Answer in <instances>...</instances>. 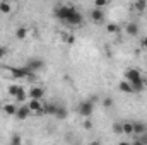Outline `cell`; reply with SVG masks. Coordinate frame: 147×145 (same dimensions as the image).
Here are the masks:
<instances>
[{
	"mask_svg": "<svg viewBox=\"0 0 147 145\" xmlns=\"http://www.w3.org/2000/svg\"><path fill=\"white\" fill-rule=\"evenodd\" d=\"M26 68H28L29 72H38V70L45 68V62H43L41 58H29L28 63H26Z\"/></svg>",
	"mask_w": 147,
	"mask_h": 145,
	"instance_id": "obj_5",
	"label": "cell"
},
{
	"mask_svg": "<svg viewBox=\"0 0 147 145\" xmlns=\"http://www.w3.org/2000/svg\"><path fill=\"white\" fill-rule=\"evenodd\" d=\"M10 10H12V7L9 2H0V12L2 14H10Z\"/></svg>",
	"mask_w": 147,
	"mask_h": 145,
	"instance_id": "obj_20",
	"label": "cell"
},
{
	"mask_svg": "<svg viewBox=\"0 0 147 145\" xmlns=\"http://www.w3.org/2000/svg\"><path fill=\"white\" fill-rule=\"evenodd\" d=\"M29 114H31V111H29L28 106H19L17 108V113H16V118L17 119H28Z\"/></svg>",
	"mask_w": 147,
	"mask_h": 145,
	"instance_id": "obj_9",
	"label": "cell"
},
{
	"mask_svg": "<svg viewBox=\"0 0 147 145\" xmlns=\"http://www.w3.org/2000/svg\"><path fill=\"white\" fill-rule=\"evenodd\" d=\"M144 133H147V125L146 123H142V121H134V135L140 137V135H144Z\"/></svg>",
	"mask_w": 147,
	"mask_h": 145,
	"instance_id": "obj_7",
	"label": "cell"
},
{
	"mask_svg": "<svg viewBox=\"0 0 147 145\" xmlns=\"http://www.w3.org/2000/svg\"><path fill=\"white\" fill-rule=\"evenodd\" d=\"M55 15H57L60 21L67 22L69 26H80L82 21H84V15H82L74 5H60V7H57Z\"/></svg>",
	"mask_w": 147,
	"mask_h": 145,
	"instance_id": "obj_1",
	"label": "cell"
},
{
	"mask_svg": "<svg viewBox=\"0 0 147 145\" xmlns=\"http://www.w3.org/2000/svg\"><path fill=\"white\" fill-rule=\"evenodd\" d=\"M125 80H127L128 84H135V82L144 80V77H142V73L139 72L137 68H128V70L125 72Z\"/></svg>",
	"mask_w": 147,
	"mask_h": 145,
	"instance_id": "obj_4",
	"label": "cell"
},
{
	"mask_svg": "<svg viewBox=\"0 0 147 145\" xmlns=\"http://www.w3.org/2000/svg\"><path fill=\"white\" fill-rule=\"evenodd\" d=\"M16 99H17V101H24V99H26V91H24L22 87L19 89V92H17V96H16Z\"/></svg>",
	"mask_w": 147,
	"mask_h": 145,
	"instance_id": "obj_26",
	"label": "cell"
},
{
	"mask_svg": "<svg viewBox=\"0 0 147 145\" xmlns=\"http://www.w3.org/2000/svg\"><path fill=\"white\" fill-rule=\"evenodd\" d=\"M5 55H7V48H5V46H0V60H2Z\"/></svg>",
	"mask_w": 147,
	"mask_h": 145,
	"instance_id": "obj_31",
	"label": "cell"
},
{
	"mask_svg": "<svg viewBox=\"0 0 147 145\" xmlns=\"http://www.w3.org/2000/svg\"><path fill=\"white\" fill-rule=\"evenodd\" d=\"M130 85H132V89H134V94H135V92H142V91H144V87H146L144 80H140V82H135V84H130Z\"/></svg>",
	"mask_w": 147,
	"mask_h": 145,
	"instance_id": "obj_18",
	"label": "cell"
},
{
	"mask_svg": "<svg viewBox=\"0 0 147 145\" xmlns=\"http://www.w3.org/2000/svg\"><path fill=\"white\" fill-rule=\"evenodd\" d=\"M113 132H115L116 135H123V126H121V123H115V125H113Z\"/></svg>",
	"mask_w": 147,
	"mask_h": 145,
	"instance_id": "obj_23",
	"label": "cell"
},
{
	"mask_svg": "<svg viewBox=\"0 0 147 145\" xmlns=\"http://www.w3.org/2000/svg\"><path fill=\"white\" fill-rule=\"evenodd\" d=\"M106 5H108L106 0H96V9H103V7H106Z\"/></svg>",
	"mask_w": 147,
	"mask_h": 145,
	"instance_id": "obj_28",
	"label": "cell"
},
{
	"mask_svg": "<svg viewBox=\"0 0 147 145\" xmlns=\"http://www.w3.org/2000/svg\"><path fill=\"white\" fill-rule=\"evenodd\" d=\"M82 126L86 128V130H91L92 128V123H91V119L87 118V119H84V123H82Z\"/></svg>",
	"mask_w": 147,
	"mask_h": 145,
	"instance_id": "obj_29",
	"label": "cell"
},
{
	"mask_svg": "<svg viewBox=\"0 0 147 145\" xmlns=\"http://www.w3.org/2000/svg\"><path fill=\"white\" fill-rule=\"evenodd\" d=\"M137 140H140L144 145H147V133H144V135H140V137H137Z\"/></svg>",
	"mask_w": 147,
	"mask_h": 145,
	"instance_id": "obj_30",
	"label": "cell"
},
{
	"mask_svg": "<svg viewBox=\"0 0 147 145\" xmlns=\"http://www.w3.org/2000/svg\"><path fill=\"white\" fill-rule=\"evenodd\" d=\"M87 145H103V144H101L99 140H94V142H89V144H87Z\"/></svg>",
	"mask_w": 147,
	"mask_h": 145,
	"instance_id": "obj_32",
	"label": "cell"
},
{
	"mask_svg": "<svg viewBox=\"0 0 147 145\" xmlns=\"http://www.w3.org/2000/svg\"><path fill=\"white\" fill-rule=\"evenodd\" d=\"M10 145H22V137L19 133H14L10 137Z\"/></svg>",
	"mask_w": 147,
	"mask_h": 145,
	"instance_id": "obj_21",
	"label": "cell"
},
{
	"mask_svg": "<svg viewBox=\"0 0 147 145\" xmlns=\"http://www.w3.org/2000/svg\"><path fill=\"white\" fill-rule=\"evenodd\" d=\"M28 108H29L31 113L43 114V104H41V101H34V99H31V101H29V104H28Z\"/></svg>",
	"mask_w": 147,
	"mask_h": 145,
	"instance_id": "obj_8",
	"label": "cell"
},
{
	"mask_svg": "<svg viewBox=\"0 0 147 145\" xmlns=\"http://www.w3.org/2000/svg\"><path fill=\"white\" fill-rule=\"evenodd\" d=\"M26 36H28V29H26V28H17L16 38H17V39H26Z\"/></svg>",
	"mask_w": 147,
	"mask_h": 145,
	"instance_id": "obj_19",
	"label": "cell"
},
{
	"mask_svg": "<svg viewBox=\"0 0 147 145\" xmlns=\"http://www.w3.org/2000/svg\"><path fill=\"white\" fill-rule=\"evenodd\" d=\"M113 104H115V103H113V99H111V97H105V99H103V106H105L106 109H110Z\"/></svg>",
	"mask_w": 147,
	"mask_h": 145,
	"instance_id": "obj_27",
	"label": "cell"
},
{
	"mask_svg": "<svg viewBox=\"0 0 147 145\" xmlns=\"http://www.w3.org/2000/svg\"><path fill=\"white\" fill-rule=\"evenodd\" d=\"M57 106H58V104H55V103H46V104H43V114L55 116V113H57Z\"/></svg>",
	"mask_w": 147,
	"mask_h": 145,
	"instance_id": "obj_11",
	"label": "cell"
},
{
	"mask_svg": "<svg viewBox=\"0 0 147 145\" xmlns=\"http://www.w3.org/2000/svg\"><path fill=\"white\" fill-rule=\"evenodd\" d=\"M5 68L12 75V79H16V80H19V79H33L34 77L26 67H5Z\"/></svg>",
	"mask_w": 147,
	"mask_h": 145,
	"instance_id": "obj_2",
	"label": "cell"
},
{
	"mask_svg": "<svg viewBox=\"0 0 147 145\" xmlns=\"http://www.w3.org/2000/svg\"><path fill=\"white\" fill-rule=\"evenodd\" d=\"M142 46H144V48H147V36L142 39Z\"/></svg>",
	"mask_w": 147,
	"mask_h": 145,
	"instance_id": "obj_33",
	"label": "cell"
},
{
	"mask_svg": "<svg viewBox=\"0 0 147 145\" xmlns=\"http://www.w3.org/2000/svg\"><path fill=\"white\" fill-rule=\"evenodd\" d=\"M77 111H79L80 116H84V118L87 119V118L92 114V111H94V103H92L91 99H86V101H82V103L79 104Z\"/></svg>",
	"mask_w": 147,
	"mask_h": 145,
	"instance_id": "obj_3",
	"label": "cell"
},
{
	"mask_svg": "<svg viewBox=\"0 0 147 145\" xmlns=\"http://www.w3.org/2000/svg\"><path fill=\"white\" fill-rule=\"evenodd\" d=\"M3 113L9 114V116H16V113H17V106H14V104H3Z\"/></svg>",
	"mask_w": 147,
	"mask_h": 145,
	"instance_id": "obj_16",
	"label": "cell"
},
{
	"mask_svg": "<svg viewBox=\"0 0 147 145\" xmlns=\"http://www.w3.org/2000/svg\"><path fill=\"white\" fill-rule=\"evenodd\" d=\"M125 31H127L128 36H137V34H139V26H137L135 22H128V24L125 26Z\"/></svg>",
	"mask_w": 147,
	"mask_h": 145,
	"instance_id": "obj_12",
	"label": "cell"
},
{
	"mask_svg": "<svg viewBox=\"0 0 147 145\" xmlns=\"http://www.w3.org/2000/svg\"><path fill=\"white\" fill-rule=\"evenodd\" d=\"M55 116L58 118V119H65L67 116H69V111L65 106H57V113H55Z\"/></svg>",
	"mask_w": 147,
	"mask_h": 145,
	"instance_id": "obj_14",
	"label": "cell"
},
{
	"mask_svg": "<svg viewBox=\"0 0 147 145\" xmlns=\"http://www.w3.org/2000/svg\"><path fill=\"white\" fill-rule=\"evenodd\" d=\"M91 19H92L96 24H101V22L105 21V14H103V10H101V9H94V10L91 12Z\"/></svg>",
	"mask_w": 147,
	"mask_h": 145,
	"instance_id": "obj_10",
	"label": "cell"
},
{
	"mask_svg": "<svg viewBox=\"0 0 147 145\" xmlns=\"http://www.w3.org/2000/svg\"><path fill=\"white\" fill-rule=\"evenodd\" d=\"M118 145H132V144H130V142H127V140H123V142H120Z\"/></svg>",
	"mask_w": 147,
	"mask_h": 145,
	"instance_id": "obj_35",
	"label": "cell"
},
{
	"mask_svg": "<svg viewBox=\"0 0 147 145\" xmlns=\"http://www.w3.org/2000/svg\"><path fill=\"white\" fill-rule=\"evenodd\" d=\"M132 145H144L140 140H135V142H132Z\"/></svg>",
	"mask_w": 147,
	"mask_h": 145,
	"instance_id": "obj_34",
	"label": "cell"
},
{
	"mask_svg": "<svg viewBox=\"0 0 147 145\" xmlns=\"http://www.w3.org/2000/svg\"><path fill=\"white\" fill-rule=\"evenodd\" d=\"M118 89H120L121 92H125V94H134V89H132V85H130L127 80H121L120 85H118Z\"/></svg>",
	"mask_w": 147,
	"mask_h": 145,
	"instance_id": "obj_13",
	"label": "cell"
},
{
	"mask_svg": "<svg viewBox=\"0 0 147 145\" xmlns=\"http://www.w3.org/2000/svg\"><path fill=\"white\" fill-rule=\"evenodd\" d=\"M19 89H21V85H17V84H14V85H10V87H9V94L16 97V96H17V92H19Z\"/></svg>",
	"mask_w": 147,
	"mask_h": 145,
	"instance_id": "obj_22",
	"label": "cell"
},
{
	"mask_svg": "<svg viewBox=\"0 0 147 145\" xmlns=\"http://www.w3.org/2000/svg\"><path fill=\"white\" fill-rule=\"evenodd\" d=\"M121 126H123V135H134V123L125 121L121 123Z\"/></svg>",
	"mask_w": 147,
	"mask_h": 145,
	"instance_id": "obj_15",
	"label": "cell"
},
{
	"mask_svg": "<svg viewBox=\"0 0 147 145\" xmlns=\"http://www.w3.org/2000/svg\"><path fill=\"white\" fill-rule=\"evenodd\" d=\"M106 28H108V33H118V29H120V26L115 24V22H110Z\"/></svg>",
	"mask_w": 147,
	"mask_h": 145,
	"instance_id": "obj_24",
	"label": "cell"
},
{
	"mask_svg": "<svg viewBox=\"0 0 147 145\" xmlns=\"http://www.w3.org/2000/svg\"><path fill=\"white\" fill-rule=\"evenodd\" d=\"M134 7H135V10H137L139 14H142V12L146 10V7H147V2L146 0H137V2L134 3Z\"/></svg>",
	"mask_w": 147,
	"mask_h": 145,
	"instance_id": "obj_17",
	"label": "cell"
},
{
	"mask_svg": "<svg viewBox=\"0 0 147 145\" xmlns=\"http://www.w3.org/2000/svg\"><path fill=\"white\" fill-rule=\"evenodd\" d=\"M62 39H63L65 43H69V44L75 43V36H72V34H63V36H62Z\"/></svg>",
	"mask_w": 147,
	"mask_h": 145,
	"instance_id": "obj_25",
	"label": "cell"
},
{
	"mask_svg": "<svg viewBox=\"0 0 147 145\" xmlns=\"http://www.w3.org/2000/svg\"><path fill=\"white\" fill-rule=\"evenodd\" d=\"M43 96H45V89H43V87L33 85V87L29 89V97H31V99H34V101H41Z\"/></svg>",
	"mask_w": 147,
	"mask_h": 145,
	"instance_id": "obj_6",
	"label": "cell"
}]
</instances>
